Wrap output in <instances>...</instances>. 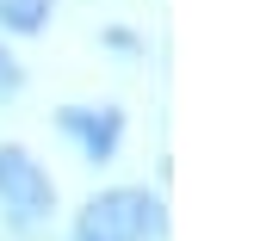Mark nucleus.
I'll list each match as a JSON object with an SVG mask.
<instances>
[{"label": "nucleus", "mask_w": 254, "mask_h": 241, "mask_svg": "<svg viewBox=\"0 0 254 241\" xmlns=\"http://www.w3.org/2000/svg\"><path fill=\"white\" fill-rule=\"evenodd\" d=\"M62 130L87 148V161H112V148L124 136V111H112V105H68L62 111Z\"/></svg>", "instance_id": "3"}, {"label": "nucleus", "mask_w": 254, "mask_h": 241, "mask_svg": "<svg viewBox=\"0 0 254 241\" xmlns=\"http://www.w3.org/2000/svg\"><path fill=\"white\" fill-rule=\"evenodd\" d=\"M0 210L19 235H37L56 210V186L25 148H0Z\"/></svg>", "instance_id": "1"}, {"label": "nucleus", "mask_w": 254, "mask_h": 241, "mask_svg": "<svg viewBox=\"0 0 254 241\" xmlns=\"http://www.w3.org/2000/svg\"><path fill=\"white\" fill-rule=\"evenodd\" d=\"M161 235V204L149 192H99L74 223V241H143Z\"/></svg>", "instance_id": "2"}, {"label": "nucleus", "mask_w": 254, "mask_h": 241, "mask_svg": "<svg viewBox=\"0 0 254 241\" xmlns=\"http://www.w3.org/2000/svg\"><path fill=\"white\" fill-rule=\"evenodd\" d=\"M19 81H25V74H19V62L0 49V99H6V93H19Z\"/></svg>", "instance_id": "5"}, {"label": "nucleus", "mask_w": 254, "mask_h": 241, "mask_svg": "<svg viewBox=\"0 0 254 241\" xmlns=\"http://www.w3.org/2000/svg\"><path fill=\"white\" fill-rule=\"evenodd\" d=\"M50 0H0V25L6 31H44Z\"/></svg>", "instance_id": "4"}]
</instances>
